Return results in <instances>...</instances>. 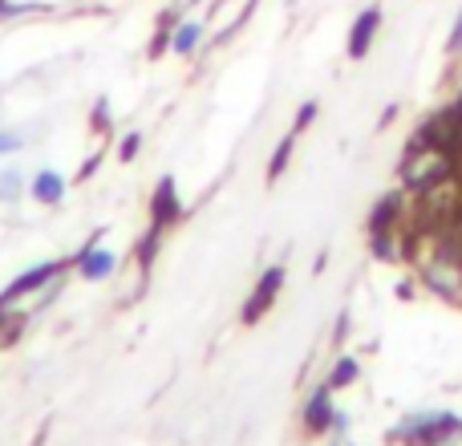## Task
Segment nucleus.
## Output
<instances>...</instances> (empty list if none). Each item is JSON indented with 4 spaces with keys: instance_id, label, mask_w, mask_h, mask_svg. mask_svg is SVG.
<instances>
[{
    "instance_id": "nucleus-22",
    "label": "nucleus",
    "mask_w": 462,
    "mask_h": 446,
    "mask_svg": "<svg viewBox=\"0 0 462 446\" xmlns=\"http://www.w3.org/2000/svg\"><path fill=\"white\" fill-rule=\"evenodd\" d=\"M171 33H175V29H167V24H154L151 41H146V57H151V61H159V57L171 53Z\"/></svg>"
},
{
    "instance_id": "nucleus-5",
    "label": "nucleus",
    "mask_w": 462,
    "mask_h": 446,
    "mask_svg": "<svg viewBox=\"0 0 462 446\" xmlns=\"http://www.w3.org/2000/svg\"><path fill=\"white\" fill-rule=\"evenodd\" d=\"M337 390L328 382H317L300 402V431L309 439H328L333 434V418H337Z\"/></svg>"
},
{
    "instance_id": "nucleus-25",
    "label": "nucleus",
    "mask_w": 462,
    "mask_h": 446,
    "mask_svg": "<svg viewBox=\"0 0 462 446\" xmlns=\"http://www.w3.org/2000/svg\"><path fill=\"white\" fill-rule=\"evenodd\" d=\"M447 53H450V57H458V53H462V5H458V13H455V24H450Z\"/></svg>"
},
{
    "instance_id": "nucleus-12",
    "label": "nucleus",
    "mask_w": 462,
    "mask_h": 446,
    "mask_svg": "<svg viewBox=\"0 0 462 446\" xmlns=\"http://www.w3.org/2000/svg\"><path fill=\"white\" fill-rule=\"evenodd\" d=\"M65 195H69V179L57 167H41L29 175V200L37 203V208H61Z\"/></svg>"
},
{
    "instance_id": "nucleus-18",
    "label": "nucleus",
    "mask_w": 462,
    "mask_h": 446,
    "mask_svg": "<svg viewBox=\"0 0 462 446\" xmlns=\"http://www.w3.org/2000/svg\"><path fill=\"white\" fill-rule=\"evenodd\" d=\"M89 130H94L97 138H110V135H114V114H110V98H97V102L89 106Z\"/></svg>"
},
{
    "instance_id": "nucleus-20",
    "label": "nucleus",
    "mask_w": 462,
    "mask_h": 446,
    "mask_svg": "<svg viewBox=\"0 0 462 446\" xmlns=\"http://www.w3.org/2000/svg\"><path fill=\"white\" fill-rule=\"evenodd\" d=\"M143 130H126V135L118 138V146H114V154H118V163H134L138 154H143Z\"/></svg>"
},
{
    "instance_id": "nucleus-24",
    "label": "nucleus",
    "mask_w": 462,
    "mask_h": 446,
    "mask_svg": "<svg viewBox=\"0 0 462 446\" xmlns=\"http://www.w3.org/2000/svg\"><path fill=\"white\" fill-rule=\"evenodd\" d=\"M102 159H106V146H97V151L81 163V171H78V179H73V183H89V179L97 175V167H102Z\"/></svg>"
},
{
    "instance_id": "nucleus-26",
    "label": "nucleus",
    "mask_w": 462,
    "mask_h": 446,
    "mask_svg": "<svg viewBox=\"0 0 462 446\" xmlns=\"http://www.w3.org/2000/svg\"><path fill=\"white\" fill-rule=\"evenodd\" d=\"M328 446H357L353 434H328Z\"/></svg>"
},
{
    "instance_id": "nucleus-11",
    "label": "nucleus",
    "mask_w": 462,
    "mask_h": 446,
    "mask_svg": "<svg viewBox=\"0 0 462 446\" xmlns=\"http://www.w3.org/2000/svg\"><path fill=\"white\" fill-rule=\"evenodd\" d=\"M208 33H211V16H191L187 13L183 21L175 24V33H171V53L175 57H199L203 45H208Z\"/></svg>"
},
{
    "instance_id": "nucleus-1",
    "label": "nucleus",
    "mask_w": 462,
    "mask_h": 446,
    "mask_svg": "<svg viewBox=\"0 0 462 446\" xmlns=\"http://www.w3.org/2000/svg\"><path fill=\"white\" fill-rule=\"evenodd\" d=\"M69 280H73V260L69 256L32 264V268H24L21 276L0 293V317H21V321L41 317V312L53 309V304L65 296Z\"/></svg>"
},
{
    "instance_id": "nucleus-14",
    "label": "nucleus",
    "mask_w": 462,
    "mask_h": 446,
    "mask_svg": "<svg viewBox=\"0 0 462 446\" xmlns=\"http://www.w3.org/2000/svg\"><path fill=\"white\" fill-rule=\"evenodd\" d=\"M357 377H361V361L353 358V353H341V358L328 366V374H325V382L333 386L337 394L341 390H349V386H357Z\"/></svg>"
},
{
    "instance_id": "nucleus-8",
    "label": "nucleus",
    "mask_w": 462,
    "mask_h": 446,
    "mask_svg": "<svg viewBox=\"0 0 462 446\" xmlns=\"http://www.w3.org/2000/svg\"><path fill=\"white\" fill-rule=\"evenodd\" d=\"M369 252L382 264H406L414 256V223H393V228H374L369 231Z\"/></svg>"
},
{
    "instance_id": "nucleus-13",
    "label": "nucleus",
    "mask_w": 462,
    "mask_h": 446,
    "mask_svg": "<svg viewBox=\"0 0 462 446\" xmlns=\"http://www.w3.org/2000/svg\"><path fill=\"white\" fill-rule=\"evenodd\" d=\"M162 239H167V228H159V223H146V231L134 239V268H138V280L146 284V276H151V268H154V260H159V252H162Z\"/></svg>"
},
{
    "instance_id": "nucleus-16",
    "label": "nucleus",
    "mask_w": 462,
    "mask_h": 446,
    "mask_svg": "<svg viewBox=\"0 0 462 446\" xmlns=\"http://www.w3.org/2000/svg\"><path fill=\"white\" fill-rule=\"evenodd\" d=\"M29 191V175L16 167H5L0 171V208H13V203H21V195Z\"/></svg>"
},
{
    "instance_id": "nucleus-4",
    "label": "nucleus",
    "mask_w": 462,
    "mask_h": 446,
    "mask_svg": "<svg viewBox=\"0 0 462 446\" xmlns=\"http://www.w3.org/2000/svg\"><path fill=\"white\" fill-rule=\"evenodd\" d=\"M102 239H106V228H97L94 236H89L86 244L69 256V260H73V276H78V280L102 284V280H110L114 272H118V252H110Z\"/></svg>"
},
{
    "instance_id": "nucleus-27",
    "label": "nucleus",
    "mask_w": 462,
    "mask_h": 446,
    "mask_svg": "<svg viewBox=\"0 0 462 446\" xmlns=\"http://www.w3.org/2000/svg\"><path fill=\"white\" fill-rule=\"evenodd\" d=\"M455 102L462 106V78H458V86H455Z\"/></svg>"
},
{
    "instance_id": "nucleus-2",
    "label": "nucleus",
    "mask_w": 462,
    "mask_h": 446,
    "mask_svg": "<svg viewBox=\"0 0 462 446\" xmlns=\"http://www.w3.org/2000/svg\"><path fill=\"white\" fill-rule=\"evenodd\" d=\"M458 171H462V154L458 151H447V146H434V143H418V138H410L406 151H402V159H398V183L418 200V195H426V191H434V187L450 183Z\"/></svg>"
},
{
    "instance_id": "nucleus-28",
    "label": "nucleus",
    "mask_w": 462,
    "mask_h": 446,
    "mask_svg": "<svg viewBox=\"0 0 462 446\" xmlns=\"http://www.w3.org/2000/svg\"><path fill=\"white\" fill-rule=\"evenodd\" d=\"M458 304H462V296H458Z\"/></svg>"
},
{
    "instance_id": "nucleus-9",
    "label": "nucleus",
    "mask_w": 462,
    "mask_h": 446,
    "mask_svg": "<svg viewBox=\"0 0 462 446\" xmlns=\"http://www.w3.org/2000/svg\"><path fill=\"white\" fill-rule=\"evenodd\" d=\"M146 211H151V223H159V228H167V231L187 219V203H183V195H179L175 175H162L159 183H154Z\"/></svg>"
},
{
    "instance_id": "nucleus-23",
    "label": "nucleus",
    "mask_w": 462,
    "mask_h": 446,
    "mask_svg": "<svg viewBox=\"0 0 462 446\" xmlns=\"http://www.w3.org/2000/svg\"><path fill=\"white\" fill-rule=\"evenodd\" d=\"M317 114H320V106L312 102V98H309V102H300V106H296V118H292V135L300 138L304 130H309L312 122H317Z\"/></svg>"
},
{
    "instance_id": "nucleus-21",
    "label": "nucleus",
    "mask_w": 462,
    "mask_h": 446,
    "mask_svg": "<svg viewBox=\"0 0 462 446\" xmlns=\"http://www.w3.org/2000/svg\"><path fill=\"white\" fill-rule=\"evenodd\" d=\"M24 329H29V321H21V317H0V349H13V345L24 337Z\"/></svg>"
},
{
    "instance_id": "nucleus-15",
    "label": "nucleus",
    "mask_w": 462,
    "mask_h": 446,
    "mask_svg": "<svg viewBox=\"0 0 462 446\" xmlns=\"http://www.w3.org/2000/svg\"><path fill=\"white\" fill-rule=\"evenodd\" d=\"M45 13H53L49 0H0V24L21 21V16H45Z\"/></svg>"
},
{
    "instance_id": "nucleus-10",
    "label": "nucleus",
    "mask_w": 462,
    "mask_h": 446,
    "mask_svg": "<svg viewBox=\"0 0 462 446\" xmlns=\"http://www.w3.org/2000/svg\"><path fill=\"white\" fill-rule=\"evenodd\" d=\"M382 21H385L382 5H369L353 16L349 37H345V53H349V61H365L369 49H374V41H377V33H382Z\"/></svg>"
},
{
    "instance_id": "nucleus-19",
    "label": "nucleus",
    "mask_w": 462,
    "mask_h": 446,
    "mask_svg": "<svg viewBox=\"0 0 462 446\" xmlns=\"http://www.w3.org/2000/svg\"><path fill=\"white\" fill-rule=\"evenodd\" d=\"M32 143V130H21V126H0V159L5 154H16Z\"/></svg>"
},
{
    "instance_id": "nucleus-3",
    "label": "nucleus",
    "mask_w": 462,
    "mask_h": 446,
    "mask_svg": "<svg viewBox=\"0 0 462 446\" xmlns=\"http://www.w3.org/2000/svg\"><path fill=\"white\" fill-rule=\"evenodd\" d=\"M393 446H458L462 442V418L442 406H418L406 410L390 426Z\"/></svg>"
},
{
    "instance_id": "nucleus-6",
    "label": "nucleus",
    "mask_w": 462,
    "mask_h": 446,
    "mask_svg": "<svg viewBox=\"0 0 462 446\" xmlns=\"http://www.w3.org/2000/svg\"><path fill=\"white\" fill-rule=\"evenodd\" d=\"M284 280H288L284 264H272V268H263L260 276H255L252 293H247L244 309H239V321H244V325H260V321L268 317L272 309H276L280 293H284Z\"/></svg>"
},
{
    "instance_id": "nucleus-7",
    "label": "nucleus",
    "mask_w": 462,
    "mask_h": 446,
    "mask_svg": "<svg viewBox=\"0 0 462 446\" xmlns=\"http://www.w3.org/2000/svg\"><path fill=\"white\" fill-rule=\"evenodd\" d=\"M410 138H418V143H434V146H447V151L462 154V106L450 102V106H442V110H430L422 122H418V130Z\"/></svg>"
},
{
    "instance_id": "nucleus-17",
    "label": "nucleus",
    "mask_w": 462,
    "mask_h": 446,
    "mask_svg": "<svg viewBox=\"0 0 462 446\" xmlns=\"http://www.w3.org/2000/svg\"><path fill=\"white\" fill-rule=\"evenodd\" d=\"M292 154H296V135L288 130V135L276 143L272 159H268V183H280V179H284V171H288V163H292Z\"/></svg>"
}]
</instances>
